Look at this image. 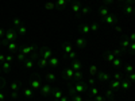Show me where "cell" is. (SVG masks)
I'll return each mask as SVG.
<instances>
[{
  "mask_svg": "<svg viewBox=\"0 0 135 101\" xmlns=\"http://www.w3.org/2000/svg\"><path fill=\"white\" fill-rule=\"evenodd\" d=\"M64 51H65L66 54L72 53V51H73V45H72L70 42H66L65 45H64Z\"/></svg>",
  "mask_w": 135,
  "mask_h": 101,
  "instance_id": "e0dca14e",
  "label": "cell"
},
{
  "mask_svg": "<svg viewBox=\"0 0 135 101\" xmlns=\"http://www.w3.org/2000/svg\"><path fill=\"white\" fill-rule=\"evenodd\" d=\"M73 89H74L76 93H78V94H84L85 92H88V85L84 84L83 81H78V82H76L73 85Z\"/></svg>",
  "mask_w": 135,
  "mask_h": 101,
  "instance_id": "6da1fadb",
  "label": "cell"
},
{
  "mask_svg": "<svg viewBox=\"0 0 135 101\" xmlns=\"http://www.w3.org/2000/svg\"><path fill=\"white\" fill-rule=\"evenodd\" d=\"M80 12H81V15H88L89 12H91V7H88V5H81V9H80Z\"/></svg>",
  "mask_w": 135,
  "mask_h": 101,
  "instance_id": "7402d4cb",
  "label": "cell"
},
{
  "mask_svg": "<svg viewBox=\"0 0 135 101\" xmlns=\"http://www.w3.org/2000/svg\"><path fill=\"white\" fill-rule=\"evenodd\" d=\"M80 9H81V3H80L78 0L73 1V3H72V11H73L74 14H78Z\"/></svg>",
  "mask_w": 135,
  "mask_h": 101,
  "instance_id": "30bf717a",
  "label": "cell"
},
{
  "mask_svg": "<svg viewBox=\"0 0 135 101\" xmlns=\"http://www.w3.org/2000/svg\"><path fill=\"white\" fill-rule=\"evenodd\" d=\"M9 49H11V50H15V49H16V45H11V46H9Z\"/></svg>",
  "mask_w": 135,
  "mask_h": 101,
  "instance_id": "681fc988",
  "label": "cell"
},
{
  "mask_svg": "<svg viewBox=\"0 0 135 101\" xmlns=\"http://www.w3.org/2000/svg\"><path fill=\"white\" fill-rule=\"evenodd\" d=\"M89 28H91V31H97L99 30V24L97 23H91L89 24Z\"/></svg>",
  "mask_w": 135,
  "mask_h": 101,
  "instance_id": "e575fe53",
  "label": "cell"
},
{
  "mask_svg": "<svg viewBox=\"0 0 135 101\" xmlns=\"http://www.w3.org/2000/svg\"><path fill=\"white\" fill-rule=\"evenodd\" d=\"M41 53H42V57L45 58V59H49L50 57H53V51H51L50 49H47V47L41 49Z\"/></svg>",
  "mask_w": 135,
  "mask_h": 101,
  "instance_id": "52a82bcc",
  "label": "cell"
},
{
  "mask_svg": "<svg viewBox=\"0 0 135 101\" xmlns=\"http://www.w3.org/2000/svg\"><path fill=\"white\" fill-rule=\"evenodd\" d=\"M66 3H68V0H57L56 7L58 9H64L65 8V5H66Z\"/></svg>",
  "mask_w": 135,
  "mask_h": 101,
  "instance_id": "d6986e66",
  "label": "cell"
},
{
  "mask_svg": "<svg viewBox=\"0 0 135 101\" xmlns=\"http://www.w3.org/2000/svg\"><path fill=\"white\" fill-rule=\"evenodd\" d=\"M76 45L78 46V49H84L85 46H87V39H84V38H77L76 39Z\"/></svg>",
  "mask_w": 135,
  "mask_h": 101,
  "instance_id": "8fae6325",
  "label": "cell"
},
{
  "mask_svg": "<svg viewBox=\"0 0 135 101\" xmlns=\"http://www.w3.org/2000/svg\"><path fill=\"white\" fill-rule=\"evenodd\" d=\"M105 101H107V100H105ZM109 101H111V100H109Z\"/></svg>",
  "mask_w": 135,
  "mask_h": 101,
  "instance_id": "11a10c76",
  "label": "cell"
},
{
  "mask_svg": "<svg viewBox=\"0 0 135 101\" xmlns=\"http://www.w3.org/2000/svg\"><path fill=\"white\" fill-rule=\"evenodd\" d=\"M88 70H89V76H91V77H96V74H97V72H99L96 65H91Z\"/></svg>",
  "mask_w": 135,
  "mask_h": 101,
  "instance_id": "9a60e30c",
  "label": "cell"
},
{
  "mask_svg": "<svg viewBox=\"0 0 135 101\" xmlns=\"http://www.w3.org/2000/svg\"><path fill=\"white\" fill-rule=\"evenodd\" d=\"M130 86H131V82L128 81V80H122V82H120V88L123 89V90H127V89H130Z\"/></svg>",
  "mask_w": 135,
  "mask_h": 101,
  "instance_id": "2e32d148",
  "label": "cell"
},
{
  "mask_svg": "<svg viewBox=\"0 0 135 101\" xmlns=\"http://www.w3.org/2000/svg\"><path fill=\"white\" fill-rule=\"evenodd\" d=\"M113 80H118V81H122V80H123V76H122L120 73H118V72H116V73L113 74Z\"/></svg>",
  "mask_w": 135,
  "mask_h": 101,
  "instance_id": "8d00e7d4",
  "label": "cell"
},
{
  "mask_svg": "<svg viewBox=\"0 0 135 101\" xmlns=\"http://www.w3.org/2000/svg\"><path fill=\"white\" fill-rule=\"evenodd\" d=\"M45 7H46V9H54L56 8V4L51 3V1H47L46 4H45Z\"/></svg>",
  "mask_w": 135,
  "mask_h": 101,
  "instance_id": "836d02e7",
  "label": "cell"
},
{
  "mask_svg": "<svg viewBox=\"0 0 135 101\" xmlns=\"http://www.w3.org/2000/svg\"><path fill=\"white\" fill-rule=\"evenodd\" d=\"M124 12H126L127 15H131L132 12H134V7H132L131 4H127L126 8H124Z\"/></svg>",
  "mask_w": 135,
  "mask_h": 101,
  "instance_id": "83f0119b",
  "label": "cell"
},
{
  "mask_svg": "<svg viewBox=\"0 0 135 101\" xmlns=\"http://www.w3.org/2000/svg\"><path fill=\"white\" fill-rule=\"evenodd\" d=\"M120 82L122 81H118V80H109L107 84H109V88H111L112 90H118L120 88Z\"/></svg>",
  "mask_w": 135,
  "mask_h": 101,
  "instance_id": "8992f818",
  "label": "cell"
},
{
  "mask_svg": "<svg viewBox=\"0 0 135 101\" xmlns=\"http://www.w3.org/2000/svg\"><path fill=\"white\" fill-rule=\"evenodd\" d=\"M58 101H70V98H69L68 96H62V97H61V98H60Z\"/></svg>",
  "mask_w": 135,
  "mask_h": 101,
  "instance_id": "b9f144b4",
  "label": "cell"
},
{
  "mask_svg": "<svg viewBox=\"0 0 135 101\" xmlns=\"http://www.w3.org/2000/svg\"><path fill=\"white\" fill-rule=\"evenodd\" d=\"M24 94H26V96H31V94H33V92H31L30 89H26V90H24Z\"/></svg>",
  "mask_w": 135,
  "mask_h": 101,
  "instance_id": "ee69618b",
  "label": "cell"
},
{
  "mask_svg": "<svg viewBox=\"0 0 135 101\" xmlns=\"http://www.w3.org/2000/svg\"><path fill=\"white\" fill-rule=\"evenodd\" d=\"M99 14H100V16H101V18L104 19L108 14H109V11H108V8H107V7H101V8L99 9Z\"/></svg>",
  "mask_w": 135,
  "mask_h": 101,
  "instance_id": "ffe728a7",
  "label": "cell"
},
{
  "mask_svg": "<svg viewBox=\"0 0 135 101\" xmlns=\"http://www.w3.org/2000/svg\"><path fill=\"white\" fill-rule=\"evenodd\" d=\"M104 94H105V98H112V96H113V90H112L111 88H108L107 90L104 92Z\"/></svg>",
  "mask_w": 135,
  "mask_h": 101,
  "instance_id": "f546056e",
  "label": "cell"
},
{
  "mask_svg": "<svg viewBox=\"0 0 135 101\" xmlns=\"http://www.w3.org/2000/svg\"><path fill=\"white\" fill-rule=\"evenodd\" d=\"M84 101H89V100H84Z\"/></svg>",
  "mask_w": 135,
  "mask_h": 101,
  "instance_id": "db71d44e",
  "label": "cell"
},
{
  "mask_svg": "<svg viewBox=\"0 0 135 101\" xmlns=\"http://www.w3.org/2000/svg\"><path fill=\"white\" fill-rule=\"evenodd\" d=\"M68 58H69L70 61L76 59V58H77V53H76V51L73 50V51H72V53H69V54H68Z\"/></svg>",
  "mask_w": 135,
  "mask_h": 101,
  "instance_id": "d6a6232c",
  "label": "cell"
},
{
  "mask_svg": "<svg viewBox=\"0 0 135 101\" xmlns=\"http://www.w3.org/2000/svg\"><path fill=\"white\" fill-rule=\"evenodd\" d=\"M128 47L131 49V51H134V50H135V43H134V42H131V43H130V46H128Z\"/></svg>",
  "mask_w": 135,
  "mask_h": 101,
  "instance_id": "f6af8a7d",
  "label": "cell"
},
{
  "mask_svg": "<svg viewBox=\"0 0 135 101\" xmlns=\"http://www.w3.org/2000/svg\"><path fill=\"white\" fill-rule=\"evenodd\" d=\"M93 101H105V97L103 94H97V96H93Z\"/></svg>",
  "mask_w": 135,
  "mask_h": 101,
  "instance_id": "1f68e13d",
  "label": "cell"
},
{
  "mask_svg": "<svg viewBox=\"0 0 135 101\" xmlns=\"http://www.w3.org/2000/svg\"><path fill=\"white\" fill-rule=\"evenodd\" d=\"M127 76H128V81L132 84V82H134V80H135V74L134 73H128Z\"/></svg>",
  "mask_w": 135,
  "mask_h": 101,
  "instance_id": "f35d334b",
  "label": "cell"
},
{
  "mask_svg": "<svg viewBox=\"0 0 135 101\" xmlns=\"http://www.w3.org/2000/svg\"><path fill=\"white\" fill-rule=\"evenodd\" d=\"M128 41L130 42H134L135 41V34L132 32V34H130V37H128Z\"/></svg>",
  "mask_w": 135,
  "mask_h": 101,
  "instance_id": "60d3db41",
  "label": "cell"
},
{
  "mask_svg": "<svg viewBox=\"0 0 135 101\" xmlns=\"http://www.w3.org/2000/svg\"><path fill=\"white\" fill-rule=\"evenodd\" d=\"M89 93H91L92 96H97V94H100V89L93 85V86H91V89H89Z\"/></svg>",
  "mask_w": 135,
  "mask_h": 101,
  "instance_id": "603a6c76",
  "label": "cell"
},
{
  "mask_svg": "<svg viewBox=\"0 0 135 101\" xmlns=\"http://www.w3.org/2000/svg\"><path fill=\"white\" fill-rule=\"evenodd\" d=\"M127 3H128V4H131V3H132V1H134V0H126Z\"/></svg>",
  "mask_w": 135,
  "mask_h": 101,
  "instance_id": "816d5d0a",
  "label": "cell"
},
{
  "mask_svg": "<svg viewBox=\"0 0 135 101\" xmlns=\"http://www.w3.org/2000/svg\"><path fill=\"white\" fill-rule=\"evenodd\" d=\"M111 54L113 55V57H119V55L123 54V50H122V49H113V50L111 51Z\"/></svg>",
  "mask_w": 135,
  "mask_h": 101,
  "instance_id": "f1b7e54d",
  "label": "cell"
},
{
  "mask_svg": "<svg viewBox=\"0 0 135 101\" xmlns=\"http://www.w3.org/2000/svg\"><path fill=\"white\" fill-rule=\"evenodd\" d=\"M27 67H33V62H31V61H28L27 62Z\"/></svg>",
  "mask_w": 135,
  "mask_h": 101,
  "instance_id": "7dc6e473",
  "label": "cell"
},
{
  "mask_svg": "<svg viewBox=\"0 0 135 101\" xmlns=\"http://www.w3.org/2000/svg\"><path fill=\"white\" fill-rule=\"evenodd\" d=\"M119 42H120V49H122L123 51H126L127 49H128V46H130V43H131V42L128 41V38H127V37L122 38Z\"/></svg>",
  "mask_w": 135,
  "mask_h": 101,
  "instance_id": "5b68a950",
  "label": "cell"
},
{
  "mask_svg": "<svg viewBox=\"0 0 135 101\" xmlns=\"http://www.w3.org/2000/svg\"><path fill=\"white\" fill-rule=\"evenodd\" d=\"M51 92H53V88H51L50 84H45L42 86V94L43 96H49V94H51Z\"/></svg>",
  "mask_w": 135,
  "mask_h": 101,
  "instance_id": "ba28073f",
  "label": "cell"
},
{
  "mask_svg": "<svg viewBox=\"0 0 135 101\" xmlns=\"http://www.w3.org/2000/svg\"><path fill=\"white\" fill-rule=\"evenodd\" d=\"M18 58H19L20 61H23V59H24V55H23V54H19V57H18Z\"/></svg>",
  "mask_w": 135,
  "mask_h": 101,
  "instance_id": "c3c4849f",
  "label": "cell"
},
{
  "mask_svg": "<svg viewBox=\"0 0 135 101\" xmlns=\"http://www.w3.org/2000/svg\"><path fill=\"white\" fill-rule=\"evenodd\" d=\"M115 30H116L118 32H122V31H123V28H122L120 26H115Z\"/></svg>",
  "mask_w": 135,
  "mask_h": 101,
  "instance_id": "bcb514c9",
  "label": "cell"
},
{
  "mask_svg": "<svg viewBox=\"0 0 135 101\" xmlns=\"http://www.w3.org/2000/svg\"><path fill=\"white\" fill-rule=\"evenodd\" d=\"M83 78H84L83 70H77V72H74V74H73V80H76V82H78V81H83Z\"/></svg>",
  "mask_w": 135,
  "mask_h": 101,
  "instance_id": "7c38bea8",
  "label": "cell"
},
{
  "mask_svg": "<svg viewBox=\"0 0 135 101\" xmlns=\"http://www.w3.org/2000/svg\"><path fill=\"white\" fill-rule=\"evenodd\" d=\"M0 35H3V30H0Z\"/></svg>",
  "mask_w": 135,
  "mask_h": 101,
  "instance_id": "f5cc1de1",
  "label": "cell"
},
{
  "mask_svg": "<svg viewBox=\"0 0 135 101\" xmlns=\"http://www.w3.org/2000/svg\"><path fill=\"white\" fill-rule=\"evenodd\" d=\"M70 67L74 70V72H77V70H83V62L76 58V59H73L72 62H70Z\"/></svg>",
  "mask_w": 135,
  "mask_h": 101,
  "instance_id": "277c9868",
  "label": "cell"
},
{
  "mask_svg": "<svg viewBox=\"0 0 135 101\" xmlns=\"http://www.w3.org/2000/svg\"><path fill=\"white\" fill-rule=\"evenodd\" d=\"M51 94L54 96V101H58L61 98V97L64 96L62 94V92H61L60 89H53V92H51Z\"/></svg>",
  "mask_w": 135,
  "mask_h": 101,
  "instance_id": "5bb4252c",
  "label": "cell"
},
{
  "mask_svg": "<svg viewBox=\"0 0 135 101\" xmlns=\"http://www.w3.org/2000/svg\"><path fill=\"white\" fill-rule=\"evenodd\" d=\"M14 37H15V34H14L12 31H9V32H8V35H7V38H8V39H12Z\"/></svg>",
  "mask_w": 135,
  "mask_h": 101,
  "instance_id": "7bdbcfd3",
  "label": "cell"
},
{
  "mask_svg": "<svg viewBox=\"0 0 135 101\" xmlns=\"http://www.w3.org/2000/svg\"><path fill=\"white\" fill-rule=\"evenodd\" d=\"M47 65H49V61L45 59V58H42V59L39 61V66H42V67H46Z\"/></svg>",
  "mask_w": 135,
  "mask_h": 101,
  "instance_id": "d590c367",
  "label": "cell"
},
{
  "mask_svg": "<svg viewBox=\"0 0 135 101\" xmlns=\"http://www.w3.org/2000/svg\"><path fill=\"white\" fill-rule=\"evenodd\" d=\"M70 101H84V97L81 96V94H78V93H76V94H73V96L69 97Z\"/></svg>",
  "mask_w": 135,
  "mask_h": 101,
  "instance_id": "44dd1931",
  "label": "cell"
},
{
  "mask_svg": "<svg viewBox=\"0 0 135 101\" xmlns=\"http://www.w3.org/2000/svg\"><path fill=\"white\" fill-rule=\"evenodd\" d=\"M47 61H49V65H50V66H58V63H60V59H58L57 57H50Z\"/></svg>",
  "mask_w": 135,
  "mask_h": 101,
  "instance_id": "ac0fdd59",
  "label": "cell"
},
{
  "mask_svg": "<svg viewBox=\"0 0 135 101\" xmlns=\"http://www.w3.org/2000/svg\"><path fill=\"white\" fill-rule=\"evenodd\" d=\"M80 31L83 32V34H89V32H91L89 24H83V26H80Z\"/></svg>",
  "mask_w": 135,
  "mask_h": 101,
  "instance_id": "d4e9b609",
  "label": "cell"
},
{
  "mask_svg": "<svg viewBox=\"0 0 135 101\" xmlns=\"http://www.w3.org/2000/svg\"><path fill=\"white\" fill-rule=\"evenodd\" d=\"M104 22L107 24H115L116 23V16L115 15H111V14H108L105 18H104Z\"/></svg>",
  "mask_w": 135,
  "mask_h": 101,
  "instance_id": "9c48e42d",
  "label": "cell"
},
{
  "mask_svg": "<svg viewBox=\"0 0 135 101\" xmlns=\"http://www.w3.org/2000/svg\"><path fill=\"white\" fill-rule=\"evenodd\" d=\"M111 63H112V66H113L115 69H119L122 65H123V61H122L119 57H115V58H113V61H112Z\"/></svg>",
  "mask_w": 135,
  "mask_h": 101,
  "instance_id": "4fadbf2b",
  "label": "cell"
},
{
  "mask_svg": "<svg viewBox=\"0 0 135 101\" xmlns=\"http://www.w3.org/2000/svg\"><path fill=\"white\" fill-rule=\"evenodd\" d=\"M87 85H88V86H93V85H95V78L93 77L89 78L88 81H87Z\"/></svg>",
  "mask_w": 135,
  "mask_h": 101,
  "instance_id": "74e56055",
  "label": "cell"
},
{
  "mask_svg": "<svg viewBox=\"0 0 135 101\" xmlns=\"http://www.w3.org/2000/svg\"><path fill=\"white\" fill-rule=\"evenodd\" d=\"M33 50H34V47H26V49H23V53L24 54H28V53H31Z\"/></svg>",
  "mask_w": 135,
  "mask_h": 101,
  "instance_id": "ab89813d",
  "label": "cell"
},
{
  "mask_svg": "<svg viewBox=\"0 0 135 101\" xmlns=\"http://www.w3.org/2000/svg\"><path fill=\"white\" fill-rule=\"evenodd\" d=\"M46 80L47 81H51V82H54L57 78H56V74L51 73V72H49V73H46Z\"/></svg>",
  "mask_w": 135,
  "mask_h": 101,
  "instance_id": "4316f807",
  "label": "cell"
},
{
  "mask_svg": "<svg viewBox=\"0 0 135 101\" xmlns=\"http://www.w3.org/2000/svg\"><path fill=\"white\" fill-rule=\"evenodd\" d=\"M20 32H22V34H24V32H26V28L22 27V28H20Z\"/></svg>",
  "mask_w": 135,
  "mask_h": 101,
  "instance_id": "f907efd6",
  "label": "cell"
},
{
  "mask_svg": "<svg viewBox=\"0 0 135 101\" xmlns=\"http://www.w3.org/2000/svg\"><path fill=\"white\" fill-rule=\"evenodd\" d=\"M31 86H33L34 89L41 88V81H39V80H34V81H31Z\"/></svg>",
  "mask_w": 135,
  "mask_h": 101,
  "instance_id": "4dcf8cb0",
  "label": "cell"
},
{
  "mask_svg": "<svg viewBox=\"0 0 135 101\" xmlns=\"http://www.w3.org/2000/svg\"><path fill=\"white\" fill-rule=\"evenodd\" d=\"M62 73H64V77H65L66 81H69V80H73V74H74V70L72 69V67H65V69L62 70Z\"/></svg>",
  "mask_w": 135,
  "mask_h": 101,
  "instance_id": "3957f363",
  "label": "cell"
},
{
  "mask_svg": "<svg viewBox=\"0 0 135 101\" xmlns=\"http://www.w3.org/2000/svg\"><path fill=\"white\" fill-rule=\"evenodd\" d=\"M96 77H97L99 82H108L111 80V74L108 73V72H97Z\"/></svg>",
  "mask_w": 135,
  "mask_h": 101,
  "instance_id": "7a4b0ae2",
  "label": "cell"
},
{
  "mask_svg": "<svg viewBox=\"0 0 135 101\" xmlns=\"http://www.w3.org/2000/svg\"><path fill=\"white\" fill-rule=\"evenodd\" d=\"M113 58H115V57H113L111 53H105V54H104V59H105V62H108V63H111L112 61H113Z\"/></svg>",
  "mask_w": 135,
  "mask_h": 101,
  "instance_id": "484cf974",
  "label": "cell"
},
{
  "mask_svg": "<svg viewBox=\"0 0 135 101\" xmlns=\"http://www.w3.org/2000/svg\"><path fill=\"white\" fill-rule=\"evenodd\" d=\"M124 72H126L127 74L128 73H134V65L132 63H126L124 65Z\"/></svg>",
  "mask_w": 135,
  "mask_h": 101,
  "instance_id": "cb8c5ba5",
  "label": "cell"
}]
</instances>
